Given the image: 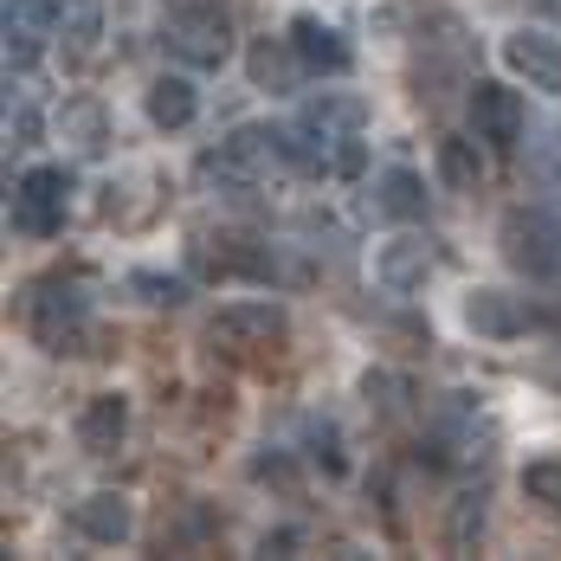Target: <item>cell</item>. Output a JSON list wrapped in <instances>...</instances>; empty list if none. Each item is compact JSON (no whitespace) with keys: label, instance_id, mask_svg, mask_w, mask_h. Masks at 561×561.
I'll return each instance as SVG.
<instances>
[{"label":"cell","instance_id":"6da1fadb","mask_svg":"<svg viewBox=\"0 0 561 561\" xmlns=\"http://www.w3.org/2000/svg\"><path fill=\"white\" fill-rule=\"evenodd\" d=\"M284 342V310L278 304H226L220 317L207 323V348L214 355H265Z\"/></svg>","mask_w":561,"mask_h":561},{"label":"cell","instance_id":"7a4b0ae2","mask_svg":"<svg viewBox=\"0 0 561 561\" xmlns=\"http://www.w3.org/2000/svg\"><path fill=\"white\" fill-rule=\"evenodd\" d=\"M504 259L529 278H561V220L542 207H516L504 220Z\"/></svg>","mask_w":561,"mask_h":561},{"label":"cell","instance_id":"3957f363","mask_svg":"<svg viewBox=\"0 0 561 561\" xmlns=\"http://www.w3.org/2000/svg\"><path fill=\"white\" fill-rule=\"evenodd\" d=\"M33 336L46 342L53 355H78L91 336V304L78 284H39L33 297Z\"/></svg>","mask_w":561,"mask_h":561},{"label":"cell","instance_id":"277c9868","mask_svg":"<svg viewBox=\"0 0 561 561\" xmlns=\"http://www.w3.org/2000/svg\"><path fill=\"white\" fill-rule=\"evenodd\" d=\"M278 162H284L278 129H239L232 142H220V149L201 162V174H214V181H226V187H245V181H265Z\"/></svg>","mask_w":561,"mask_h":561},{"label":"cell","instance_id":"5b68a950","mask_svg":"<svg viewBox=\"0 0 561 561\" xmlns=\"http://www.w3.org/2000/svg\"><path fill=\"white\" fill-rule=\"evenodd\" d=\"M65 194H71L65 169H33L26 181H20V194H13V232L53 239L58 226H65Z\"/></svg>","mask_w":561,"mask_h":561},{"label":"cell","instance_id":"8992f818","mask_svg":"<svg viewBox=\"0 0 561 561\" xmlns=\"http://www.w3.org/2000/svg\"><path fill=\"white\" fill-rule=\"evenodd\" d=\"M169 46L187 65H201V71H214V65H226L232 58V33H226L220 7H181L169 20Z\"/></svg>","mask_w":561,"mask_h":561},{"label":"cell","instance_id":"52a82bcc","mask_svg":"<svg viewBox=\"0 0 561 561\" xmlns=\"http://www.w3.org/2000/svg\"><path fill=\"white\" fill-rule=\"evenodd\" d=\"M471 123H478V136L484 142H497V149H516L523 142V123H529V111H523V91H510V84H471Z\"/></svg>","mask_w":561,"mask_h":561},{"label":"cell","instance_id":"ba28073f","mask_svg":"<svg viewBox=\"0 0 561 561\" xmlns=\"http://www.w3.org/2000/svg\"><path fill=\"white\" fill-rule=\"evenodd\" d=\"M504 65L516 78H529V91H561V39L549 33H510Z\"/></svg>","mask_w":561,"mask_h":561},{"label":"cell","instance_id":"9c48e42d","mask_svg":"<svg viewBox=\"0 0 561 561\" xmlns=\"http://www.w3.org/2000/svg\"><path fill=\"white\" fill-rule=\"evenodd\" d=\"M433 265H439V252H433V239H420V232L381 245V284H388V290H420V284L433 278Z\"/></svg>","mask_w":561,"mask_h":561},{"label":"cell","instance_id":"30bf717a","mask_svg":"<svg viewBox=\"0 0 561 561\" xmlns=\"http://www.w3.org/2000/svg\"><path fill=\"white\" fill-rule=\"evenodd\" d=\"M290 46H297V58H304L310 71H348V46H342L317 13H297V20H290Z\"/></svg>","mask_w":561,"mask_h":561},{"label":"cell","instance_id":"8fae6325","mask_svg":"<svg viewBox=\"0 0 561 561\" xmlns=\"http://www.w3.org/2000/svg\"><path fill=\"white\" fill-rule=\"evenodd\" d=\"M123 426H129V407H123L116 393H98V400L78 413V446L91 451V458H104V451H116Z\"/></svg>","mask_w":561,"mask_h":561},{"label":"cell","instance_id":"7c38bea8","mask_svg":"<svg viewBox=\"0 0 561 561\" xmlns=\"http://www.w3.org/2000/svg\"><path fill=\"white\" fill-rule=\"evenodd\" d=\"M465 323H471L478 336H516V330H529V310H523L516 297H504V290H471Z\"/></svg>","mask_w":561,"mask_h":561},{"label":"cell","instance_id":"4fadbf2b","mask_svg":"<svg viewBox=\"0 0 561 561\" xmlns=\"http://www.w3.org/2000/svg\"><path fill=\"white\" fill-rule=\"evenodd\" d=\"M375 214H388V220H420V214H426V181L413 169H388L381 187H375Z\"/></svg>","mask_w":561,"mask_h":561},{"label":"cell","instance_id":"5bb4252c","mask_svg":"<svg viewBox=\"0 0 561 561\" xmlns=\"http://www.w3.org/2000/svg\"><path fill=\"white\" fill-rule=\"evenodd\" d=\"M71 523H78L91 542H123V536H129V504L111 497V491H98V497H84V504L71 510Z\"/></svg>","mask_w":561,"mask_h":561},{"label":"cell","instance_id":"9a60e30c","mask_svg":"<svg viewBox=\"0 0 561 561\" xmlns=\"http://www.w3.org/2000/svg\"><path fill=\"white\" fill-rule=\"evenodd\" d=\"M290 53H297V46H290ZM290 53H284L278 39H259V46L245 53L252 84H259V91H290V84H297V65H304V58H290Z\"/></svg>","mask_w":561,"mask_h":561},{"label":"cell","instance_id":"2e32d148","mask_svg":"<svg viewBox=\"0 0 561 561\" xmlns=\"http://www.w3.org/2000/svg\"><path fill=\"white\" fill-rule=\"evenodd\" d=\"M149 123L156 129H187L194 123V84L187 78H156L149 84Z\"/></svg>","mask_w":561,"mask_h":561},{"label":"cell","instance_id":"e0dca14e","mask_svg":"<svg viewBox=\"0 0 561 561\" xmlns=\"http://www.w3.org/2000/svg\"><path fill=\"white\" fill-rule=\"evenodd\" d=\"M439 174H446L451 187H478V181H484V156H478V142L446 136V142H439Z\"/></svg>","mask_w":561,"mask_h":561},{"label":"cell","instance_id":"ac0fdd59","mask_svg":"<svg viewBox=\"0 0 561 561\" xmlns=\"http://www.w3.org/2000/svg\"><path fill=\"white\" fill-rule=\"evenodd\" d=\"M304 123H317L323 136H336V129H362V123H368V104H362V98H317Z\"/></svg>","mask_w":561,"mask_h":561},{"label":"cell","instance_id":"d6986e66","mask_svg":"<svg viewBox=\"0 0 561 561\" xmlns=\"http://www.w3.org/2000/svg\"><path fill=\"white\" fill-rule=\"evenodd\" d=\"M523 497H529V504H542V510H561V465H556V458H542V465H529V471H523Z\"/></svg>","mask_w":561,"mask_h":561},{"label":"cell","instance_id":"ffe728a7","mask_svg":"<svg viewBox=\"0 0 561 561\" xmlns=\"http://www.w3.org/2000/svg\"><path fill=\"white\" fill-rule=\"evenodd\" d=\"M65 129H78V149H84V156L104 149V111H98V104H71V111H65Z\"/></svg>","mask_w":561,"mask_h":561},{"label":"cell","instance_id":"44dd1931","mask_svg":"<svg viewBox=\"0 0 561 561\" xmlns=\"http://www.w3.org/2000/svg\"><path fill=\"white\" fill-rule=\"evenodd\" d=\"M33 58H39V33H33V26H7V65L26 71Z\"/></svg>","mask_w":561,"mask_h":561},{"label":"cell","instance_id":"7402d4cb","mask_svg":"<svg viewBox=\"0 0 561 561\" xmlns=\"http://www.w3.org/2000/svg\"><path fill=\"white\" fill-rule=\"evenodd\" d=\"M330 169H336L342 181H355V174L368 169V149H362L355 136H342V149H336V156H330Z\"/></svg>","mask_w":561,"mask_h":561},{"label":"cell","instance_id":"603a6c76","mask_svg":"<svg viewBox=\"0 0 561 561\" xmlns=\"http://www.w3.org/2000/svg\"><path fill=\"white\" fill-rule=\"evenodd\" d=\"M136 290H142L149 304H181V297H187L174 278H149V272H136Z\"/></svg>","mask_w":561,"mask_h":561},{"label":"cell","instance_id":"cb8c5ba5","mask_svg":"<svg viewBox=\"0 0 561 561\" xmlns=\"http://www.w3.org/2000/svg\"><path fill=\"white\" fill-rule=\"evenodd\" d=\"M542 7H549V13H556V20H561V0H542Z\"/></svg>","mask_w":561,"mask_h":561}]
</instances>
